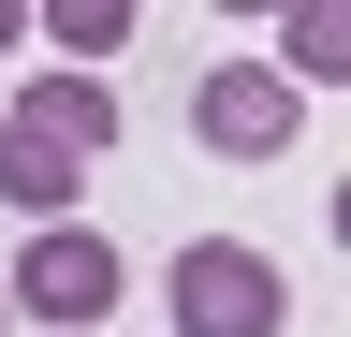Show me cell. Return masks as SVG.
I'll return each instance as SVG.
<instances>
[{
  "label": "cell",
  "mask_w": 351,
  "mask_h": 337,
  "mask_svg": "<svg viewBox=\"0 0 351 337\" xmlns=\"http://www.w3.org/2000/svg\"><path fill=\"white\" fill-rule=\"evenodd\" d=\"M117 293H132V264H117L103 235H88V220H44V235L15 249V279H0V308H15V323H44V337H88Z\"/></svg>",
  "instance_id": "cell-2"
},
{
  "label": "cell",
  "mask_w": 351,
  "mask_h": 337,
  "mask_svg": "<svg viewBox=\"0 0 351 337\" xmlns=\"http://www.w3.org/2000/svg\"><path fill=\"white\" fill-rule=\"evenodd\" d=\"M293 117H307V103H293L263 59H219L205 89H191V132H205L219 161H278V147H293Z\"/></svg>",
  "instance_id": "cell-3"
},
{
  "label": "cell",
  "mask_w": 351,
  "mask_h": 337,
  "mask_svg": "<svg viewBox=\"0 0 351 337\" xmlns=\"http://www.w3.org/2000/svg\"><path fill=\"white\" fill-rule=\"evenodd\" d=\"M161 293H176V337H278L293 323V279L263 264L249 235H191Z\"/></svg>",
  "instance_id": "cell-1"
},
{
  "label": "cell",
  "mask_w": 351,
  "mask_h": 337,
  "mask_svg": "<svg viewBox=\"0 0 351 337\" xmlns=\"http://www.w3.org/2000/svg\"><path fill=\"white\" fill-rule=\"evenodd\" d=\"M15 45H29V0H0V59H15Z\"/></svg>",
  "instance_id": "cell-8"
},
{
  "label": "cell",
  "mask_w": 351,
  "mask_h": 337,
  "mask_svg": "<svg viewBox=\"0 0 351 337\" xmlns=\"http://www.w3.org/2000/svg\"><path fill=\"white\" fill-rule=\"evenodd\" d=\"M44 45H59L73 73H88V59H117V45H132V0H59V15H44Z\"/></svg>",
  "instance_id": "cell-7"
},
{
  "label": "cell",
  "mask_w": 351,
  "mask_h": 337,
  "mask_svg": "<svg viewBox=\"0 0 351 337\" xmlns=\"http://www.w3.org/2000/svg\"><path fill=\"white\" fill-rule=\"evenodd\" d=\"M15 132L73 147V161H103V147H117V89H88V73H44V89H15Z\"/></svg>",
  "instance_id": "cell-4"
},
{
  "label": "cell",
  "mask_w": 351,
  "mask_h": 337,
  "mask_svg": "<svg viewBox=\"0 0 351 337\" xmlns=\"http://www.w3.org/2000/svg\"><path fill=\"white\" fill-rule=\"evenodd\" d=\"M263 73H278L293 103H307V89H337V73H351V15H322V0H307V15H293V45L263 59Z\"/></svg>",
  "instance_id": "cell-6"
},
{
  "label": "cell",
  "mask_w": 351,
  "mask_h": 337,
  "mask_svg": "<svg viewBox=\"0 0 351 337\" xmlns=\"http://www.w3.org/2000/svg\"><path fill=\"white\" fill-rule=\"evenodd\" d=\"M73 191H88V161H73V147H44V132H15V117H0V205H29V235L59 220Z\"/></svg>",
  "instance_id": "cell-5"
},
{
  "label": "cell",
  "mask_w": 351,
  "mask_h": 337,
  "mask_svg": "<svg viewBox=\"0 0 351 337\" xmlns=\"http://www.w3.org/2000/svg\"><path fill=\"white\" fill-rule=\"evenodd\" d=\"M0 323H15V308H0Z\"/></svg>",
  "instance_id": "cell-9"
}]
</instances>
